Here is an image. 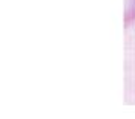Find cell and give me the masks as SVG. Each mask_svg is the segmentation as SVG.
Wrapping results in <instances>:
<instances>
[{
	"mask_svg": "<svg viewBox=\"0 0 135 119\" xmlns=\"http://www.w3.org/2000/svg\"><path fill=\"white\" fill-rule=\"evenodd\" d=\"M135 23V0H124V26Z\"/></svg>",
	"mask_w": 135,
	"mask_h": 119,
	"instance_id": "obj_1",
	"label": "cell"
}]
</instances>
